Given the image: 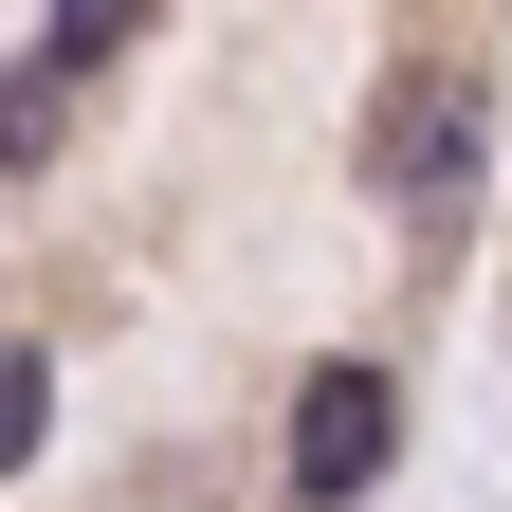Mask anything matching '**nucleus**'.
<instances>
[{"label":"nucleus","mask_w":512,"mask_h":512,"mask_svg":"<svg viewBox=\"0 0 512 512\" xmlns=\"http://www.w3.org/2000/svg\"><path fill=\"white\" fill-rule=\"evenodd\" d=\"M476 128H494V110H476V55H421V74L366 110V183H384L403 220H458V202H476Z\"/></svg>","instance_id":"nucleus-1"},{"label":"nucleus","mask_w":512,"mask_h":512,"mask_svg":"<svg viewBox=\"0 0 512 512\" xmlns=\"http://www.w3.org/2000/svg\"><path fill=\"white\" fill-rule=\"evenodd\" d=\"M384 458H403V384L384 366H311L293 384V494H384Z\"/></svg>","instance_id":"nucleus-2"},{"label":"nucleus","mask_w":512,"mask_h":512,"mask_svg":"<svg viewBox=\"0 0 512 512\" xmlns=\"http://www.w3.org/2000/svg\"><path fill=\"white\" fill-rule=\"evenodd\" d=\"M55 128H74V55H19V74H0V165H55Z\"/></svg>","instance_id":"nucleus-3"},{"label":"nucleus","mask_w":512,"mask_h":512,"mask_svg":"<svg viewBox=\"0 0 512 512\" xmlns=\"http://www.w3.org/2000/svg\"><path fill=\"white\" fill-rule=\"evenodd\" d=\"M37 439H55V348H19V330H0V476H19Z\"/></svg>","instance_id":"nucleus-4"},{"label":"nucleus","mask_w":512,"mask_h":512,"mask_svg":"<svg viewBox=\"0 0 512 512\" xmlns=\"http://www.w3.org/2000/svg\"><path fill=\"white\" fill-rule=\"evenodd\" d=\"M128 37H147V0H55V55H74V74H110Z\"/></svg>","instance_id":"nucleus-5"}]
</instances>
